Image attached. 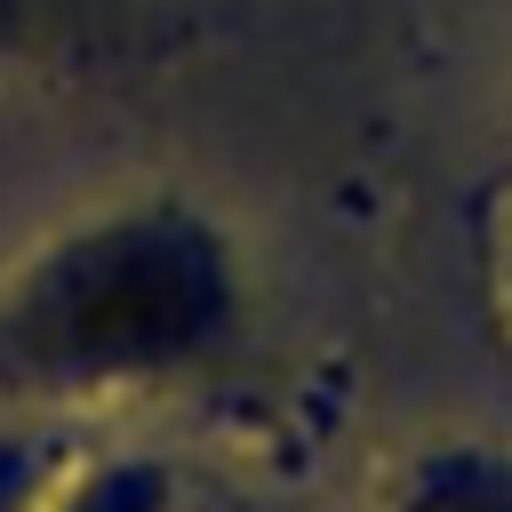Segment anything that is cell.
Wrapping results in <instances>:
<instances>
[{
  "instance_id": "obj_3",
  "label": "cell",
  "mask_w": 512,
  "mask_h": 512,
  "mask_svg": "<svg viewBox=\"0 0 512 512\" xmlns=\"http://www.w3.org/2000/svg\"><path fill=\"white\" fill-rule=\"evenodd\" d=\"M8 16H16V0H0V24H8Z\"/></svg>"
},
{
  "instance_id": "obj_1",
  "label": "cell",
  "mask_w": 512,
  "mask_h": 512,
  "mask_svg": "<svg viewBox=\"0 0 512 512\" xmlns=\"http://www.w3.org/2000/svg\"><path fill=\"white\" fill-rule=\"evenodd\" d=\"M224 328V264L176 216L64 240L0 312V368L88 384L200 352Z\"/></svg>"
},
{
  "instance_id": "obj_2",
  "label": "cell",
  "mask_w": 512,
  "mask_h": 512,
  "mask_svg": "<svg viewBox=\"0 0 512 512\" xmlns=\"http://www.w3.org/2000/svg\"><path fill=\"white\" fill-rule=\"evenodd\" d=\"M424 512H512L504 496H440V504H424Z\"/></svg>"
}]
</instances>
